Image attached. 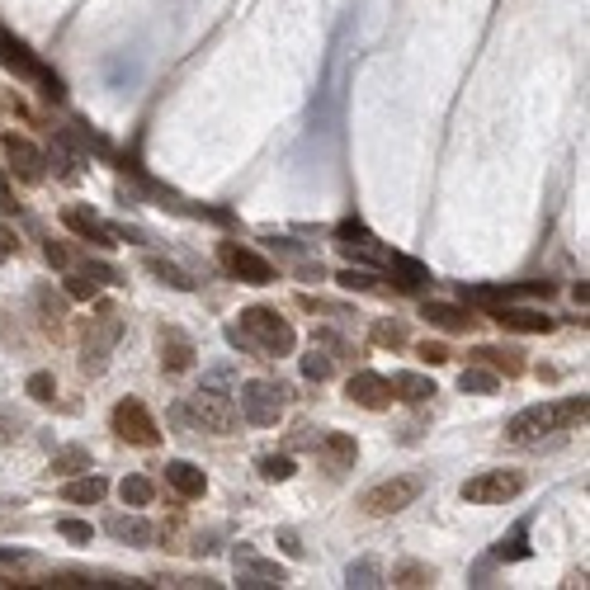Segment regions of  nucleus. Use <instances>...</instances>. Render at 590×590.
<instances>
[{
  "instance_id": "1",
  "label": "nucleus",
  "mask_w": 590,
  "mask_h": 590,
  "mask_svg": "<svg viewBox=\"0 0 590 590\" xmlns=\"http://www.w3.org/2000/svg\"><path fill=\"white\" fill-rule=\"evenodd\" d=\"M227 341L237 350H250V354H265V359H279V354H293L298 345V331L269 312V307H246V312L227 326Z\"/></svg>"
},
{
  "instance_id": "2",
  "label": "nucleus",
  "mask_w": 590,
  "mask_h": 590,
  "mask_svg": "<svg viewBox=\"0 0 590 590\" xmlns=\"http://www.w3.org/2000/svg\"><path fill=\"white\" fill-rule=\"evenodd\" d=\"M585 397H557V402H539V406H529V411H520V416H511L505 420V439L511 444H539L543 435H553V430H567L572 420H581L585 416Z\"/></svg>"
},
{
  "instance_id": "3",
  "label": "nucleus",
  "mask_w": 590,
  "mask_h": 590,
  "mask_svg": "<svg viewBox=\"0 0 590 590\" xmlns=\"http://www.w3.org/2000/svg\"><path fill=\"white\" fill-rule=\"evenodd\" d=\"M175 420L180 426H194V430H208V435H232L241 411H237V402L227 397V392L204 387V392H194L189 406H175Z\"/></svg>"
},
{
  "instance_id": "4",
  "label": "nucleus",
  "mask_w": 590,
  "mask_h": 590,
  "mask_svg": "<svg viewBox=\"0 0 590 590\" xmlns=\"http://www.w3.org/2000/svg\"><path fill=\"white\" fill-rule=\"evenodd\" d=\"M289 387H279V383H269V378H250V383H241V397H237V411H241V420H250V426H279V416H284V406H289V397H284Z\"/></svg>"
},
{
  "instance_id": "5",
  "label": "nucleus",
  "mask_w": 590,
  "mask_h": 590,
  "mask_svg": "<svg viewBox=\"0 0 590 590\" xmlns=\"http://www.w3.org/2000/svg\"><path fill=\"white\" fill-rule=\"evenodd\" d=\"M426 491V482L420 477H387V482H378V487H369L363 491V511H369L374 520H387V515H397V511H406V505Z\"/></svg>"
},
{
  "instance_id": "6",
  "label": "nucleus",
  "mask_w": 590,
  "mask_h": 590,
  "mask_svg": "<svg viewBox=\"0 0 590 590\" xmlns=\"http://www.w3.org/2000/svg\"><path fill=\"white\" fill-rule=\"evenodd\" d=\"M520 491H524V477L511 468H491V472H477L463 482V500H472V505H505Z\"/></svg>"
},
{
  "instance_id": "7",
  "label": "nucleus",
  "mask_w": 590,
  "mask_h": 590,
  "mask_svg": "<svg viewBox=\"0 0 590 590\" xmlns=\"http://www.w3.org/2000/svg\"><path fill=\"white\" fill-rule=\"evenodd\" d=\"M109 426H114V435L128 439V444H142V448H156L161 444V426H156L152 411L137 402V397H123L114 406V416H109Z\"/></svg>"
},
{
  "instance_id": "8",
  "label": "nucleus",
  "mask_w": 590,
  "mask_h": 590,
  "mask_svg": "<svg viewBox=\"0 0 590 590\" xmlns=\"http://www.w3.org/2000/svg\"><path fill=\"white\" fill-rule=\"evenodd\" d=\"M222 265H227L241 284H256V289H265V284H274V265L260 256V250H250V246H241V241H222Z\"/></svg>"
},
{
  "instance_id": "9",
  "label": "nucleus",
  "mask_w": 590,
  "mask_h": 590,
  "mask_svg": "<svg viewBox=\"0 0 590 590\" xmlns=\"http://www.w3.org/2000/svg\"><path fill=\"white\" fill-rule=\"evenodd\" d=\"M232 567H237V581H241L246 590H279V585L289 581V572L279 567V562L250 553V548H237V553H232Z\"/></svg>"
},
{
  "instance_id": "10",
  "label": "nucleus",
  "mask_w": 590,
  "mask_h": 590,
  "mask_svg": "<svg viewBox=\"0 0 590 590\" xmlns=\"http://www.w3.org/2000/svg\"><path fill=\"white\" fill-rule=\"evenodd\" d=\"M0 147H5V156H10V165H15V175H19V180L38 184V180L47 175V156H43V152L29 142V137L5 132V137H0Z\"/></svg>"
},
{
  "instance_id": "11",
  "label": "nucleus",
  "mask_w": 590,
  "mask_h": 590,
  "mask_svg": "<svg viewBox=\"0 0 590 590\" xmlns=\"http://www.w3.org/2000/svg\"><path fill=\"white\" fill-rule=\"evenodd\" d=\"M341 250H345V256H354V260L383 265V269H392V260H397V250L378 246V237H369L363 227H354V222H345V227H341Z\"/></svg>"
},
{
  "instance_id": "12",
  "label": "nucleus",
  "mask_w": 590,
  "mask_h": 590,
  "mask_svg": "<svg viewBox=\"0 0 590 590\" xmlns=\"http://www.w3.org/2000/svg\"><path fill=\"white\" fill-rule=\"evenodd\" d=\"M345 397H350L354 406L383 411V406H392V387H387L383 374H354V378L345 383Z\"/></svg>"
},
{
  "instance_id": "13",
  "label": "nucleus",
  "mask_w": 590,
  "mask_h": 590,
  "mask_svg": "<svg viewBox=\"0 0 590 590\" xmlns=\"http://www.w3.org/2000/svg\"><path fill=\"white\" fill-rule=\"evenodd\" d=\"M119 331H123V321H119V317H104V326H100L95 335H86V354H80V363H86V374H104L109 350H114Z\"/></svg>"
},
{
  "instance_id": "14",
  "label": "nucleus",
  "mask_w": 590,
  "mask_h": 590,
  "mask_svg": "<svg viewBox=\"0 0 590 590\" xmlns=\"http://www.w3.org/2000/svg\"><path fill=\"white\" fill-rule=\"evenodd\" d=\"M62 222H67V227H71L76 237H86V241H95V246H114V241H119V232L109 227L104 217L86 213V208H67V213H62Z\"/></svg>"
},
{
  "instance_id": "15",
  "label": "nucleus",
  "mask_w": 590,
  "mask_h": 590,
  "mask_svg": "<svg viewBox=\"0 0 590 590\" xmlns=\"http://www.w3.org/2000/svg\"><path fill=\"white\" fill-rule=\"evenodd\" d=\"M161 363L171 374H184V369H194V341L184 331H175V326H165L161 331Z\"/></svg>"
},
{
  "instance_id": "16",
  "label": "nucleus",
  "mask_w": 590,
  "mask_h": 590,
  "mask_svg": "<svg viewBox=\"0 0 590 590\" xmlns=\"http://www.w3.org/2000/svg\"><path fill=\"white\" fill-rule=\"evenodd\" d=\"M165 482H171L184 500H199L204 491H208V477H204V468H194V463H184V458H175V463H165Z\"/></svg>"
},
{
  "instance_id": "17",
  "label": "nucleus",
  "mask_w": 590,
  "mask_h": 590,
  "mask_svg": "<svg viewBox=\"0 0 590 590\" xmlns=\"http://www.w3.org/2000/svg\"><path fill=\"white\" fill-rule=\"evenodd\" d=\"M496 321L505 331H524V335H548L553 331V317L533 312V307H496Z\"/></svg>"
},
{
  "instance_id": "18",
  "label": "nucleus",
  "mask_w": 590,
  "mask_h": 590,
  "mask_svg": "<svg viewBox=\"0 0 590 590\" xmlns=\"http://www.w3.org/2000/svg\"><path fill=\"white\" fill-rule=\"evenodd\" d=\"M109 533H114L119 543H132V548H147L152 539H156V529L142 520V515H109V524H104Z\"/></svg>"
},
{
  "instance_id": "19",
  "label": "nucleus",
  "mask_w": 590,
  "mask_h": 590,
  "mask_svg": "<svg viewBox=\"0 0 590 590\" xmlns=\"http://www.w3.org/2000/svg\"><path fill=\"white\" fill-rule=\"evenodd\" d=\"M387 387H392V397H402V402H426V397H435V392H439L426 374H392Z\"/></svg>"
},
{
  "instance_id": "20",
  "label": "nucleus",
  "mask_w": 590,
  "mask_h": 590,
  "mask_svg": "<svg viewBox=\"0 0 590 590\" xmlns=\"http://www.w3.org/2000/svg\"><path fill=\"white\" fill-rule=\"evenodd\" d=\"M426 321L439 326V331H454V335H463L472 326V317L463 312V307H454V302H426Z\"/></svg>"
},
{
  "instance_id": "21",
  "label": "nucleus",
  "mask_w": 590,
  "mask_h": 590,
  "mask_svg": "<svg viewBox=\"0 0 590 590\" xmlns=\"http://www.w3.org/2000/svg\"><path fill=\"white\" fill-rule=\"evenodd\" d=\"M472 359L477 363H491V369H505V374H524V359L515 350H500V345H477Z\"/></svg>"
},
{
  "instance_id": "22",
  "label": "nucleus",
  "mask_w": 590,
  "mask_h": 590,
  "mask_svg": "<svg viewBox=\"0 0 590 590\" xmlns=\"http://www.w3.org/2000/svg\"><path fill=\"white\" fill-rule=\"evenodd\" d=\"M321 448H326L331 468H354V458H359V444L350 435H321Z\"/></svg>"
},
{
  "instance_id": "23",
  "label": "nucleus",
  "mask_w": 590,
  "mask_h": 590,
  "mask_svg": "<svg viewBox=\"0 0 590 590\" xmlns=\"http://www.w3.org/2000/svg\"><path fill=\"white\" fill-rule=\"evenodd\" d=\"M67 500H76V505H95V500H104L109 496V482L104 477H80V482H67V491H62Z\"/></svg>"
},
{
  "instance_id": "24",
  "label": "nucleus",
  "mask_w": 590,
  "mask_h": 590,
  "mask_svg": "<svg viewBox=\"0 0 590 590\" xmlns=\"http://www.w3.org/2000/svg\"><path fill=\"white\" fill-rule=\"evenodd\" d=\"M119 496H123V505H152L156 487L147 482L142 472H132V477H123V482H119Z\"/></svg>"
},
{
  "instance_id": "25",
  "label": "nucleus",
  "mask_w": 590,
  "mask_h": 590,
  "mask_svg": "<svg viewBox=\"0 0 590 590\" xmlns=\"http://www.w3.org/2000/svg\"><path fill=\"white\" fill-rule=\"evenodd\" d=\"M147 274H156L161 279V284H171V289H180V293H194V279L180 269V265H165V260H147Z\"/></svg>"
},
{
  "instance_id": "26",
  "label": "nucleus",
  "mask_w": 590,
  "mask_h": 590,
  "mask_svg": "<svg viewBox=\"0 0 590 590\" xmlns=\"http://www.w3.org/2000/svg\"><path fill=\"white\" fill-rule=\"evenodd\" d=\"M52 472H58V477L90 472V454H86V448H58V454H52Z\"/></svg>"
},
{
  "instance_id": "27",
  "label": "nucleus",
  "mask_w": 590,
  "mask_h": 590,
  "mask_svg": "<svg viewBox=\"0 0 590 590\" xmlns=\"http://www.w3.org/2000/svg\"><path fill=\"white\" fill-rule=\"evenodd\" d=\"M90 298H100V279L90 269H76L67 279V302H90Z\"/></svg>"
},
{
  "instance_id": "28",
  "label": "nucleus",
  "mask_w": 590,
  "mask_h": 590,
  "mask_svg": "<svg viewBox=\"0 0 590 590\" xmlns=\"http://www.w3.org/2000/svg\"><path fill=\"white\" fill-rule=\"evenodd\" d=\"M345 581H350V585H359V590H369V585H383V567H378L374 557H359V562H350Z\"/></svg>"
},
{
  "instance_id": "29",
  "label": "nucleus",
  "mask_w": 590,
  "mask_h": 590,
  "mask_svg": "<svg viewBox=\"0 0 590 590\" xmlns=\"http://www.w3.org/2000/svg\"><path fill=\"white\" fill-rule=\"evenodd\" d=\"M458 387L472 392V397H487V392H496V374H487V369H477V363H472V369L458 374Z\"/></svg>"
},
{
  "instance_id": "30",
  "label": "nucleus",
  "mask_w": 590,
  "mask_h": 590,
  "mask_svg": "<svg viewBox=\"0 0 590 590\" xmlns=\"http://www.w3.org/2000/svg\"><path fill=\"white\" fill-rule=\"evenodd\" d=\"M524 533H529V520H520L511 539H505V543H496V557H500V562H520V557H529V543H524Z\"/></svg>"
},
{
  "instance_id": "31",
  "label": "nucleus",
  "mask_w": 590,
  "mask_h": 590,
  "mask_svg": "<svg viewBox=\"0 0 590 590\" xmlns=\"http://www.w3.org/2000/svg\"><path fill=\"white\" fill-rule=\"evenodd\" d=\"M34 307L47 321H62L67 317V293H52V289H34Z\"/></svg>"
},
{
  "instance_id": "32",
  "label": "nucleus",
  "mask_w": 590,
  "mask_h": 590,
  "mask_svg": "<svg viewBox=\"0 0 590 590\" xmlns=\"http://www.w3.org/2000/svg\"><path fill=\"white\" fill-rule=\"evenodd\" d=\"M256 468H260L265 482H289V477H293V458L289 454H265Z\"/></svg>"
},
{
  "instance_id": "33",
  "label": "nucleus",
  "mask_w": 590,
  "mask_h": 590,
  "mask_svg": "<svg viewBox=\"0 0 590 590\" xmlns=\"http://www.w3.org/2000/svg\"><path fill=\"white\" fill-rule=\"evenodd\" d=\"M430 581H435V572L420 567V562H406V567L392 572V585H430Z\"/></svg>"
},
{
  "instance_id": "34",
  "label": "nucleus",
  "mask_w": 590,
  "mask_h": 590,
  "mask_svg": "<svg viewBox=\"0 0 590 590\" xmlns=\"http://www.w3.org/2000/svg\"><path fill=\"white\" fill-rule=\"evenodd\" d=\"M302 378H312V383L331 378V354H321V350L312 345V354H302Z\"/></svg>"
},
{
  "instance_id": "35",
  "label": "nucleus",
  "mask_w": 590,
  "mask_h": 590,
  "mask_svg": "<svg viewBox=\"0 0 590 590\" xmlns=\"http://www.w3.org/2000/svg\"><path fill=\"white\" fill-rule=\"evenodd\" d=\"M24 387H29V397H34V402H52V392H58L52 374H29V383H24Z\"/></svg>"
},
{
  "instance_id": "36",
  "label": "nucleus",
  "mask_w": 590,
  "mask_h": 590,
  "mask_svg": "<svg viewBox=\"0 0 590 590\" xmlns=\"http://www.w3.org/2000/svg\"><path fill=\"white\" fill-rule=\"evenodd\" d=\"M58 529H62V539H71V543H90L95 539V529L86 520H62Z\"/></svg>"
},
{
  "instance_id": "37",
  "label": "nucleus",
  "mask_w": 590,
  "mask_h": 590,
  "mask_svg": "<svg viewBox=\"0 0 590 590\" xmlns=\"http://www.w3.org/2000/svg\"><path fill=\"white\" fill-rule=\"evenodd\" d=\"M374 341H378V345H402L406 335H402V326H392V321H378V326H374Z\"/></svg>"
},
{
  "instance_id": "38",
  "label": "nucleus",
  "mask_w": 590,
  "mask_h": 590,
  "mask_svg": "<svg viewBox=\"0 0 590 590\" xmlns=\"http://www.w3.org/2000/svg\"><path fill=\"white\" fill-rule=\"evenodd\" d=\"M416 354L426 359V363H444V359H448V345H439V341H420Z\"/></svg>"
},
{
  "instance_id": "39",
  "label": "nucleus",
  "mask_w": 590,
  "mask_h": 590,
  "mask_svg": "<svg viewBox=\"0 0 590 590\" xmlns=\"http://www.w3.org/2000/svg\"><path fill=\"white\" fill-rule=\"evenodd\" d=\"M341 284H345V289H378L369 269H345V274H341Z\"/></svg>"
},
{
  "instance_id": "40",
  "label": "nucleus",
  "mask_w": 590,
  "mask_h": 590,
  "mask_svg": "<svg viewBox=\"0 0 590 590\" xmlns=\"http://www.w3.org/2000/svg\"><path fill=\"white\" fill-rule=\"evenodd\" d=\"M279 548H284L289 557H307V548L298 543V533H293V529H279Z\"/></svg>"
},
{
  "instance_id": "41",
  "label": "nucleus",
  "mask_w": 590,
  "mask_h": 590,
  "mask_svg": "<svg viewBox=\"0 0 590 590\" xmlns=\"http://www.w3.org/2000/svg\"><path fill=\"white\" fill-rule=\"evenodd\" d=\"M43 256H47V265H58V269H67V265H71V256H67L62 246H52V241L43 246Z\"/></svg>"
},
{
  "instance_id": "42",
  "label": "nucleus",
  "mask_w": 590,
  "mask_h": 590,
  "mask_svg": "<svg viewBox=\"0 0 590 590\" xmlns=\"http://www.w3.org/2000/svg\"><path fill=\"white\" fill-rule=\"evenodd\" d=\"M0 213H15V194H10L5 175H0Z\"/></svg>"
},
{
  "instance_id": "43",
  "label": "nucleus",
  "mask_w": 590,
  "mask_h": 590,
  "mask_svg": "<svg viewBox=\"0 0 590 590\" xmlns=\"http://www.w3.org/2000/svg\"><path fill=\"white\" fill-rule=\"evenodd\" d=\"M15 256V241H10V232H0V265H5Z\"/></svg>"
},
{
  "instance_id": "44",
  "label": "nucleus",
  "mask_w": 590,
  "mask_h": 590,
  "mask_svg": "<svg viewBox=\"0 0 590 590\" xmlns=\"http://www.w3.org/2000/svg\"><path fill=\"white\" fill-rule=\"evenodd\" d=\"M0 562H24V553H10V548H0Z\"/></svg>"
}]
</instances>
